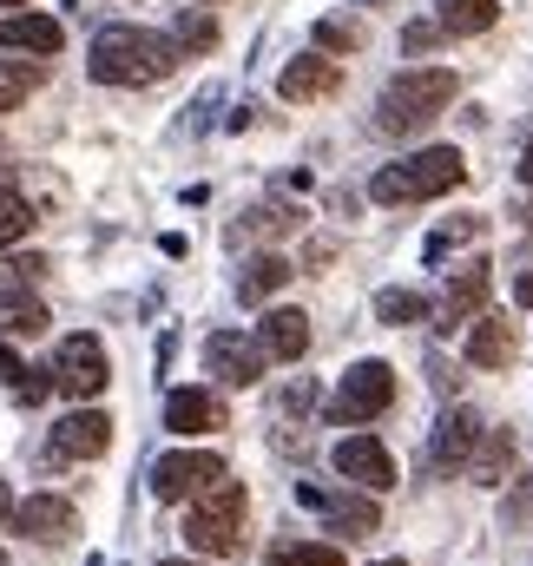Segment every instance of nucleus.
I'll return each mask as SVG.
<instances>
[{"mask_svg":"<svg viewBox=\"0 0 533 566\" xmlns=\"http://www.w3.org/2000/svg\"><path fill=\"white\" fill-rule=\"evenodd\" d=\"M258 349H264V363H296L310 349V316L303 310H270L258 323Z\"/></svg>","mask_w":533,"mask_h":566,"instance_id":"nucleus-15","label":"nucleus"},{"mask_svg":"<svg viewBox=\"0 0 533 566\" xmlns=\"http://www.w3.org/2000/svg\"><path fill=\"white\" fill-rule=\"evenodd\" d=\"M7 514H13V494H7V481H0V521H7Z\"/></svg>","mask_w":533,"mask_h":566,"instance_id":"nucleus-36","label":"nucleus"},{"mask_svg":"<svg viewBox=\"0 0 533 566\" xmlns=\"http://www.w3.org/2000/svg\"><path fill=\"white\" fill-rule=\"evenodd\" d=\"M461 178H468V158H461L454 145H428V151H415V158H401V165H383L376 185H369V198H376V205H421V198L454 191Z\"/></svg>","mask_w":533,"mask_h":566,"instance_id":"nucleus-3","label":"nucleus"},{"mask_svg":"<svg viewBox=\"0 0 533 566\" xmlns=\"http://www.w3.org/2000/svg\"><path fill=\"white\" fill-rule=\"evenodd\" d=\"M501 20L494 0H435V27L441 33H488Z\"/></svg>","mask_w":533,"mask_h":566,"instance_id":"nucleus-22","label":"nucleus"},{"mask_svg":"<svg viewBox=\"0 0 533 566\" xmlns=\"http://www.w3.org/2000/svg\"><path fill=\"white\" fill-rule=\"evenodd\" d=\"M448 99H454V73H448V66H408V73H396V80L383 86L376 126H383V133H415V126L441 119Z\"/></svg>","mask_w":533,"mask_h":566,"instance_id":"nucleus-4","label":"nucleus"},{"mask_svg":"<svg viewBox=\"0 0 533 566\" xmlns=\"http://www.w3.org/2000/svg\"><path fill=\"white\" fill-rule=\"evenodd\" d=\"M27 541H66L73 527H80V514H73V501H60V494H33V501H20L13 514H7Z\"/></svg>","mask_w":533,"mask_h":566,"instance_id":"nucleus-12","label":"nucleus"},{"mask_svg":"<svg viewBox=\"0 0 533 566\" xmlns=\"http://www.w3.org/2000/svg\"><path fill=\"white\" fill-rule=\"evenodd\" d=\"M290 277H296V264L283 251H264V258H251V271L238 277V290H244V303H264L270 290H283Z\"/></svg>","mask_w":533,"mask_h":566,"instance_id":"nucleus-23","label":"nucleus"},{"mask_svg":"<svg viewBox=\"0 0 533 566\" xmlns=\"http://www.w3.org/2000/svg\"><path fill=\"white\" fill-rule=\"evenodd\" d=\"M244 514H251V494L238 481H211L205 494H191V514H185V541L191 554H244Z\"/></svg>","mask_w":533,"mask_h":566,"instance_id":"nucleus-2","label":"nucleus"},{"mask_svg":"<svg viewBox=\"0 0 533 566\" xmlns=\"http://www.w3.org/2000/svg\"><path fill=\"white\" fill-rule=\"evenodd\" d=\"M0 566H7V560H0Z\"/></svg>","mask_w":533,"mask_h":566,"instance_id":"nucleus-42","label":"nucleus"},{"mask_svg":"<svg viewBox=\"0 0 533 566\" xmlns=\"http://www.w3.org/2000/svg\"><path fill=\"white\" fill-rule=\"evenodd\" d=\"M40 271H46L40 258H13V264H7V277H40Z\"/></svg>","mask_w":533,"mask_h":566,"instance_id":"nucleus-33","label":"nucleus"},{"mask_svg":"<svg viewBox=\"0 0 533 566\" xmlns=\"http://www.w3.org/2000/svg\"><path fill=\"white\" fill-rule=\"evenodd\" d=\"M521 185L533 191V139H527V151H521Z\"/></svg>","mask_w":533,"mask_h":566,"instance_id":"nucleus-35","label":"nucleus"},{"mask_svg":"<svg viewBox=\"0 0 533 566\" xmlns=\"http://www.w3.org/2000/svg\"><path fill=\"white\" fill-rule=\"evenodd\" d=\"M211 481H224V461H218L211 448H171V454L151 461V494H158V501H191V494H205Z\"/></svg>","mask_w":533,"mask_h":566,"instance_id":"nucleus-7","label":"nucleus"},{"mask_svg":"<svg viewBox=\"0 0 533 566\" xmlns=\"http://www.w3.org/2000/svg\"><path fill=\"white\" fill-rule=\"evenodd\" d=\"M323 521H330V534H349V541H363V534H376L383 527V507L376 501H349V494H316V488H296Z\"/></svg>","mask_w":533,"mask_h":566,"instance_id":"nucleus-13","label":"nucleus"},{"mask_svg":"<svg viewBox=\"0 0 533 566\" xmlns=\"http://www.w3.org/2000/svg\"><path fill=\"white\" fill-rule=\"evenodd\" d=\"M205 376H218L224 389H251V382H264V349L244 329H211L205 336Z\"/></svg>","mask_w":533,"mask_h":566,"instance_id":"nucleus-8","label":"nucleus"},{"mask_svg":"<svg viewBox=\"0 0 533 566\" xmlns=\"http://www.w3.org/2000/svg\"><path fill=\"white\" fill-rule=\"evenodd\" d=\"M514 303H521V310H533V271H521V277H514Z\"/></svg>","mask_w":533,"mask_h":566,"instance_id":"nucleus-34","label":"nucleus"},{"mask_svg":"<svg viewBox=\"0 0 533 566\" xmlns=\"http://www.w3.org/2000/svg\"><path fill=\"white\" fill-rule=\"evenodd\" d=\"M435 40H441V27H435V20H415V27L401 33V46H408V53H421V46H435Z\"/></svg>","mask_w":533,"mask_h":566,"instance_id":"nucleus-32","label":"nucleus"},{"mask_svg":"<svg viewBox=\"0 0 533 566\" xmlns=\"http://www.w3.org/2000/svg\"><path fill=\"white\" fill-rule=\"evenodd\" d=\"M376 316L396 323V329H408V323L428 316V296H421V290H383V296H376Z\"/></svg>","mask_w":533,"mask_h":566,"instance_id":"nucleus-26","label":"nucleus"},{"mask_svg":"<svg viewBox=\"0 0 533 566\" xmlns=\"http://www.w3.org/2000/svg\"><path fill=\"white\" fill-rule=\"evenodd\" d=\"M86 66H93L100 86H158L178 66V46L151 27H100Z\"/></svg>","mask_w":533,"mask_h":566,"instance_id":"nucleus-1","label":"nucleus"},{"mask_svg":"<svg viewBox=\"0 0 533 566\" xmlns=\"http://www.w3.org/2000/svg\"><path fill=\"white\" fill-rule=\"evenodd\" d=\"M514 349H521V336H514L508 316H481V323L468 329V363H474V369H508Z\"/></svg>","mask_w":533,"mask_h":566,"instance_id":"nucleus-18","label":"nucleus"},{"mask_svg":"<svg viewBox=\"0 0 533 566\" xmlns=\"http://www.w3.org/2000/svg\"><path fill=\"white\" fill-rule=\"evenodd\" d=\"M0 382H7L20 402H40V396H46V382H40V376H33V369H27V363L7 349V343H0Z\"/></svg>","mask_w":533,"mask_h":566,"instance_id":"nucleus-29","label":"nucleus"},{"mask_svg":"<svg viewBox=\"0 0 533 566\" xmlns=\"http://www.w3.org/2000/svg\"><path fill=\"white\" fill-rule=\"evenodd\" d=\"M290 224H296V218H290L283 205H258V211H251V231H258V238H283Z\"/></svg>","mask_w":533,"mask_h":566,"instance_id":"nucleus-31","label":"nucleus"},{"mask_svg":"<svg viewBox=\"0 0 533 566\" xmlns=\"http://www.w3.org/2000/svg\"><path fill=\"white\" fill-rule=\"evenodd\" d=\"M363 46V27L356 20H343V13H323L316 20V53H356Z\"/></svg>","mask_w":533,"mask_h":566,"instance_id":"nucleus-28","label":"nucleus"},{"mask_svg":"<svg viewBox=\"0 0 533 566\" xmlns=\"http://www.w3.org/2000/svg\"><path fill=\"white\" fill-rule=\"evenodd\" d=\"M106 448H113V422L100 409H73L53 428V461H100Z\"/></svg>","mask_w":533,"mask_h":566,"instance_id":"nucleus-10","label":"nucleus"},{"mask_svg":"<svg viewBox=\"0 0 533 566\" xmlns=\"http://www.w3.org/2000/svg\"><path fill=\"white\" fill-rule=\"evenodd\" d=\"M474 441H481V416H474V409H448V416L435 422L428 454H435V468H468Z\"/></svg>","mask_w":533,"mask_h":566,"instance_id":"nucleus-16","label":"nucleus"},{"mask_svg":"<svg viewBox=\"0 0 533 566\" xmlns=\"http://www.w3.org/2000/svg\"><path fill=\"white\" fill-rule=\"evenodd\" d=\"M270 566H349V554L330 547V541H296V547H276Z\"/></svg>","mask_w":533,"mask_h":566,"instance_id":"nucleus-27","label":"nucleus"},{"mask_svg":"<svg viewBox=\"0 0 533 566\" xmlns=\"http://www.w3.org/2000/svg\"><path fill=\"white\" fill-rule=\"evenodd\" d=\"M330 461H336L343 481H356V488H369V494L396 488V461H389V448H383L376 434H343V441L330 448Z\"/></svg>","mask_w":533,"mask_h":566,"instance_id":"nucleus-9","label":"nucleus"},{"mask_svg":"<svg viewBox=\"0 0 533 566\" xmlns=\"http://www.w3.org/2000/svg\"><path fill=\"white\" fill-rule=\"evenodd\" d=\"M27 231H33V205H27L13 185H0V251H13Z\"/></svg>","mask_w":533,"mask_h":566,"instance_id":"nucleus-25","label":"nucleus"},{"mask_svg":"<svg viewBox=\"0 0 533 566\" xmlns=\"http://www.w3.org/2000/svg\"><path fill=\"white\" fill-rule=\"evenodd\" d=\"M488 290H494V271H488V264H468L461 277H448V290H441V316H448V329L468 323V316H481Z\"/></svg>","mask_w":533,"mask_h":566,"instance_id":"nucleus-19","label":"nucleus"},{"mask_svg":"<svg viewBox=\"0 0 533 566\" xmlns=\"http://www.w3.org/2000/svg\"><path fill=\"white\" fill-rule=\"evenodd\" d=\"M178 46H191V53H211V46H218V27H211L205 13H178Z\"/></svg>","mask_w":533,"mask_h":566,"instance_id":"nucleus-30","label":"nucleus"},{"mask_svg":"<svg viewBox=\"0 0 533 566\" xmlns=\"http://www.w3.org/2000/svg\"><path fill=\"white\" fill-rule=\"evenodd\" d=\"M205 7H211V0H205Z\"/></svg>","mask_w":533,"mask_h":566,"instance_id":"nucleus-41","label":"nucleus"},{"mask_svg":"<svg viewBox=\"0 0 533 566\" xmlns=\"http://www.w3.org/2000/svg\"><path fill=\"white\" fill-rule=\"evenodd\" d=\"M0 46L7 53H60L66 27L53 13H13V20H0Z\"/></svg>","mask_w":533,"mask_h":566,"instance_id":"nucleus-17","label":"nucleus"},{"mask_svg":"<svg viewBox=\"0 0 533 566\" xmlns=\"http://www.w3.org/2000/svg\"><path fill=\"white\" fill-rule=\"evenodd\" d=\"M0 7H27V0H0Z\"/></svg>","mask_w":533,"mask_h":566,"instance_id":"nucleus-38","label":"nucleus"},{"mask_svg":"<svg viewBox=\"0 0 533 566\" xmlns=\"http://www.w3.org/2000/svg\"><path fill=\"white\" fill-rule=\"evenodd\" d=\"M46 329V303L33 290H0V336H40Z\"/></svg>","mask_w":533,"mask_h":566,"instance_id":"nucleus-21","label":"nucleus"},{"mask_svg":"<svg viewBox=\"0 0 533 566\" xmlns=\"http://www.w3.org/2000/svg\"><path fill=\"white\" fill-rule=\"evenodd\" d=\"M113 382V363H106V343L100 336H66L60 343V356H53V389H66L73 402H93L100 389Z\"/></svg>","mask_w":533,"mask_h":566,"instance_id":"nucleus-6","label":"nucleus"},{"mask_svg":"<svg viewBox=\"0 0 533 566\" xmlns=\"http://www.w3.org/2000/svg\"><path fill=\"white\" fill-rule=\"evenodd\" d=\"M389 402H396V369L389 363H356L343 382H336V396H330V422H376V416H389Z\"/></svg>","mask_w":533,"mask_h":566,"instance_id":"nucleus-5","label":"nucleus"},{"mask_svg":"<svg viewBox=\"0 0 533 566\" xmlns=\"http://www.w3.org/2000/svg\"><path fill=\"white\" fill-rule=\"evenodd\" d=\"M158 566H205V560H158Z\"/></svg>","mask_w":533,"mask_h":566,"instance_id":"nucleus-37","label":"nucleus"},{"mask_svg":"<svg viewBox=\"0 0 533 566\" xmlns=\"http://www.w3.org/2000/svg\"><path fill=\"white\" fill-rule=\"evenodd\" d=\"M376 566H401V560H376Z\"/></svg>","mask_w":533,"mask_h":566,"instance_id":"nucleus-39","label":"nucleus"},{"mask_svg":"<svg viewBox=\"0 0 533 566\" xmlns=\"http://www.w3.org/2000/svg\"><path fill=\"white\" fill-rule=\"evenodd\" d=\"M0 158H7V145H0Z\"/></svg>","mask_w":533,"mask_h":566,"instance_id":"nucleus-40","label":"nucleus"},{"mask_svg":"<svg viewBox=\"0 0 533 566\" xmlns=\"http://www.w3.org/2000/svg\"><path fill=\"white\" fill-rule=\"evenodd\" d=\"M46 73L40 66H27V60H0V113H13L20 99H33V86H40Z\"/></svg>","mask_w":533,"mask_h":566,"instance_id":"nucleus-24","label":"nucleus"},{"mask_svg":"<svg viewBox=\"0 0 533 566\" xmlns=\"http://www.w3.org/2000/svg\"><path fill=\"white\" fill-rule=\"evenodd\" d=\"M336 86H343V66H336L330 53H303V60H290V66H283V80H276V93H283V99H296V106L330 99Z\"/></svg>","mask_w":533,"mask_h":566,"instance_id":"nucleus-11","label":"nucleus"},{"mask_svg":"<svg viewBox=\"0 0 533 566\" xmlns=\"http://www.w3.org/2000/svg\"><path fill=\"white\" fill-rule=\"evenodd\" d=\"M468 468H474V481H481V488H501V481L514 474V434H508V428H481V441H474Z\"/></svg>","mask_w":533,"mask_h":566,"instance_id":"nucleus-20","label":"nucleus"},{"mask_svg":"<svg viewBox=\"0 0 533 566\" xmlns=\"http://www.w3.org/2000/svg\"><path fill=\"white\" fill-rule=\"evenodd\" d=\"M224 402L211 396V389H171L165 396V428L171 434H211V428H224Z\"/></svg>","mask_w":533,"mask_h":566,"instance_id":"nucleus-14","label":"nucleus"}]
</instances>
